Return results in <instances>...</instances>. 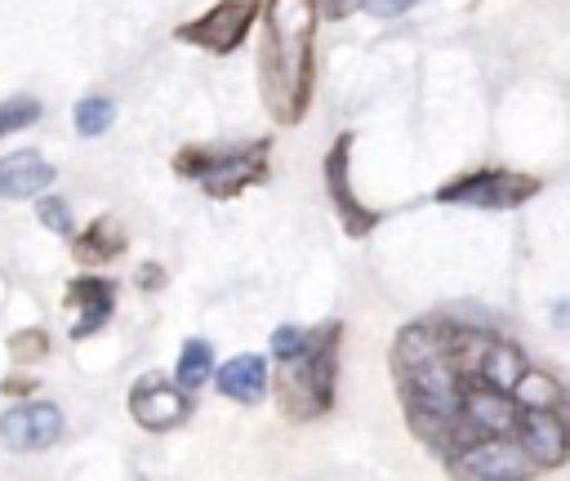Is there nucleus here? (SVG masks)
Returning <instances> with one entry per match:
<instances>
[{
	"label": "nucleus",
	"instance_id": "2eb2a0df",
	"mask_svg": "<svg viewBox=\"0 0 570 481\" xmlns=\"http://www.w3.org/2000/svg\"><path fill=\"white\" fill-rule=\"evenodd\" d=\"M214 370V347L205 338H187L183 356H178V387H200Z\"/></svg>",
	"mask_w": 570,
	"mask_h": 481
},
{
	"label": "nucleus",
	"instance_id": "9d476101",
	"mask_svg": "<svg viewBox=\"0 0 570 481\" xmlns=\"http://www.w3.org/2000/svg\"><path fill=\"white\" fill-rule=\"evenodd\" d=\"M129 414H134L142 428L165 432V428H178V423L191 414V401H187L183 387H174V383L147 374V379H138L134 392H129Z\"/></svg>",
	"mask_w": 570,
	"mask_h": 481
},
{
	"label": "nucleus",
	"instance_id": "423d86ee",
	"mask_svg": "<svg viewBox=\"0 0 570 481\" xmlns=\"http://www.w3.org/2000/svg\"><path fill=\"white\" fill-rule=\"evenodd\" d=\"M512 441L539 468H561L570 454V405H521Z\"/></svg>",
	"mask_w": 570,
	"mask_h": 481
},
{
	"label": "nucleus",
	"instance_id": "20e7f679",
	"mask_svg": "<svg viewBox=\"0 0 570 481\" xmlns=\"http://www.w3.org/2000/svg\"><path fill=\"white\" fill-rule=\"evenodd\" d=\"M174 165H178V174L200 178V187L209 196L227 200L267 174V138H258L249 147H227V151H183Z\"/></svg>",
	"mask_w": 570,
	"mask_h": 481
},
{
	"label": "nucleus",
	"instance_id": "f8f14e48",
	"mask_svg": "<svg viewBox=\"0 0 570 481\" xmlns=\"http://www.w3.org/2000/svg\"><path fill=\"white\" fill-rule=\"evenodd\" d=\"M53 183V169L45 165V156L36 151H18V156H4L0 160V196L4 200H18V196H36Z\"/></svg>",
	"mask_w": 570,
	"mask_h": 481
},
{
	"label": "nucleus",
	"instance_id": "a211bd4d",
	"mask_svg": "<svg viewBox=\"0 0 570 481\" xmlns=\"http://www.w3.org/2000/svg\"><path fill=\"white\" fill-rule=\"evenodd\" d=\"M36 116H40L36 98H9V102H0V138L13 134L18 125H31Z\"/></svg>",
	"mask_w": 570,
	"mask_h": 481
},
{
	"label": "nucleus",
	"instance_id": "4be33fe9",
	"mask_svg": "<svg viewBox=\"0 0 570 481\" xmlns=\"http://www.w3.org/2000/svg\"><path fill=\"white\" fill-rule=\"evenodd\" d=\"M316 4H321V13H325V18H347L361 0H316Z\"/></svg>",
	"mask_w": 570,
	"mask_h": 481
},
{
	"label": "nucleus",
	"instance_id": "0eeeda50",
	"mask_svg": "<svg viewBox=\"0 0 570 481\" xmlns=\"http://www.w3.org/2000/svg\"><path fill=\"white\" fill-rule=\"evenodd\" d=\"M445 463L454 477H534V463L512 436H481Z\"/></svg>",
	"mask_w": 570,
	"mask_h": 481
},
{
	"label": "nucleus",
	"instance_id": "ddd939ff",
	"mask_svg": "<svg viewBox=\"0 0 570 481\" xmlns=\"http://www.w3.org/2000/svg\"><path fill=\"white\" fill-rule=\"evenodd\" d=\"M71 303H76V312H80V321L71 325V338H85V334H94V330L111 316L116 285L102 281V276H85V281L71 285Z\"/></svg>",
	"mask_w": 570,
	"mask_h": 481
},
{
	"label": "nucleus",
	"instance_id": "b1692460",
	"mask_svg": "<svg viewBox=\"0 0 570 481\" xmlns=\"http://www.w3.org/2000/svg\"><path fill=\"white\" fill-rule=\"evenodd\" d=\"M156 281H160V267H142L138 272V285H156Z\"/></svg>",
	"mask_w": 570,
	"mask_h": 481
},
{
	"label": "nucleus",
	"instance_id": "9b49d317",
	"mask_svg": "<svg viewBox=\"0 0 570 481\" xmlns=\"http://www.w3.org/2000/svg\"><path fill=\"white\" fill-rule=\"evenodd\" d=\"M0 436L9 450H45L62 436V414L58 405H40V401L18 405L0 419Z\"/></svg>",
	"mask_w": 570,
	"mask_h": 481
},
{
	"label": "nucleus",
	"instance_id": "dca6fc26",
	"mask_svg": "<svg viewBox=\"0 0 570 481\" xmlns=\"http://www.w3.org/2000/svg\"><path fill=\"white\" fill-rule=\"evenodd\" d=\"M89 245H80V254L85 258H111V254H120V232H116V223L111 218H98L94 227H89V236H85Z\"/></svg>",
	"mask_w": 570,
	"mask_h": 481
},
{
	"label": "nucleus",
	"instance_id": "1a4fd4ad",
	"mask_svg": "<svg viewBox=\"0 0 570 481\" xmlns=\"http://www.w3.org/2000/svg\"><path fill=\"white\" fill-rule=\"evenodd\" d=\"M347 156H352V134H338V138H334V147H330V156H325V192H330V205L338 209L343 232L361 240V236H370V232H374L379 214H374V209H365V205L356 200V192L347 187Z\"/></svg>",
	"mask_w": 570,
	"mask_h": 481
},
{
	"label": "nucleus",
	"instance_id": "aec40b11",
	"mask_svg": "<svg viewBox=\"0 0 570 481\" xmlns=\"http://www.w3.org/2000/svg\"><path fill=\"white\" fill-rule=\"evenodd\" d=\"M303 338H307V330H298V325H281V330L272 334V352H276V361H281V356H294V352L303 347Z\"/></svg>",
	"mask_w": 570,
	"mask_h": 481
},
{
	"label": "nucleus",
	"instance_id": "f3484780",
	"mask_svg": "<svg viewBox=\"0 0 570 481\" xmlns=\"http://www.w3.org/2000/svg\"><path fill=\"white\" fill-rule=\"evenodd\" d=\"M107 125H111V102L107 98H85L76 107V129L80 134H102Z\"/></svg>",
	"mask_w": 570,
	"mask_h": 481
},
{
	"label": "nucleus",
	"instance_id": "f03ea898",
	"mask_svg": "<svg viewBox=\"0 0 570 481\" xmlns=\"http://www.w3.org/2000/svg\"><path fill=\"white\" fill-rule=\"evenodd\" d=\"M312 40H316V0H267L258 89L281 125H298L312 102V76H316Z\"/></svg>",
	"mask_w": 570,
	"mask_h": 481
},
{
	"label": "nucleus",
	"instance_id": "412c9836",
	"mask_svg": "<svg viewBox=\"0 0 570 481\" xmlns=\"http://www.w3.org/2000/svg\"><path fill=\"white\" fill-rule=\"evenodd\" d=\"M410 4H419V0H361V9L374 13V18H396V13H405Z\"/></svg>",
	"mask_w": 570,
	"mask_h": 481
},
{
	"label": "nucleus",
	"instance_id": "f257e3e1",
	"mask_svg": "<svg viewBox=\"0 0 570 481\" xmlns=\"http://www.w3.org/2000/svg\"><path fill=\"white\" fill-rule=\"evenodd\" d=\"M485 338L490 330L454 325V321H414L396 334L392 374L405 419L414 436L441 459H454L463 445L459 392H463V374H476Z\"/></svg>",
	"mask_w": 570,
	"mask_h": 481
},
{
	"label": "nucleus",
	"instance_id": "6e6552de",
	"mask_svg": "<svg viewBox=\"0 0 570 481\" xmlns=\"http://www.w3.org/2000/svg\"><path fill=\"white\" fill-rule=\"evenodd\" d=\"M254 13H258L254 0H218L205 18L178 27V36L191 40V45H200V49H209V53H232V49L245 40Z\"/></svg>",
	"mask_w": 570,
	"mask_h": 481
},
{
	"label": "nucleus",
	"instance_id": "7ed1b4c3",
	"mask_svg": "<svg viewBox=\"0 0 570 481\" xmlns=\"http://www.w3.org/2000/svg\"><path fill=\"white\" fill-rule=\"evenodd\" d=\"M338 321H325L307 330L303 347L294 356H281L276 379V405L294 423H312L334 405V374H338Z\"/></svg>",
	"mask_w": 570,
	"mask_h": 481
},
{
	"label": "nucleus",
	"instance_id": "39448f33",
	"mask_svg": "<svg viewBox=\"0 0 570 481\" xmlns=\"http://www.w3.org/2000/svg\"><path fill=\"white\" fill-rule=\"evenodd\" d=\"M530 196H539V178L517 169H472L436 187L441 205H472V209H517Z\"/></svg>",
	"mask_w": 570,
	"mask_h": 481
},
{
	"label": "nucleus",
	"instance_id": "4468645a",
	"mask_svg": "<svg viewBox=\"0 0 570 481\" xmlns=\"http://www.w3.org/2000/svg\"><path fill=\"white\" fill-rule=\"evenodd\" d=\"M218 392L232 396V401H245L254 405L263 392H267V361L245 352V356H232L223 370H218Z\"/></svg>",
	"mask_w": 570,
	"mask_h": 481
},
{
	"label": "nucleus",
	"instance_id": "6ab92c4d",
	"mask_svg": "<svg viewBox=\"0 0 570 481\" xmlns=\"http://www.w3.org/2000/svg\"><path fill=\"white\" fill-rule=\"evenodd\" d=\"M40 223H45V227H53V232H62V236H71V214H67V200L45 196V200H40Z\"/></svg>",
	"mask_w": 570,
	"mask_h": 481
},
{
	"label": "nucleus",
	"instance_id": "5701e85b",
	"mask_svg": "<svg viewBox=\"0 0 570 481\" xmlns=\"http://www.w3.org/2000/svg\"><path fill=\"white\" fill-rule=\"evenodd\" d=\"M40 334H22V338H13V352H22V356H40Z\"/></svg>",
	"mask_w": 570,
	"mask_h": 481
}]
</instances>
